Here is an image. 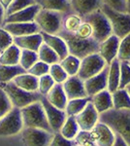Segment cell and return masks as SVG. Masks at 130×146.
Segmentation results:
<instances>
[{
    "label": "cell",
    "mask_w": 130,
    "mask_h": 146,
    "mask_svg": "<svg viewBox=\"0 0 130 146\" xmlns=\"http://www.w3.org/2000/svg\"><path fill=\"white\" fill-rule=\"evenodd\" d=\"M20 56V49L15 44L5 49L0 53V64L5 65H16L18 64Z\"/></svg>",
    "instance_id": "4316f807"
},
{
    "label": "cell",
    "mask_w": 130,
    "mask_h": 146,
    "mask_svg": "<svg viewBox=\"0 0 130 146\" xmlns=\"http://www.w3.org/2000/svg\"><path fill=\"white\" fill-rule=\"evenodd\" d=\"M125 90L127 91V93H128V94H129V96H130V84L126 87V88H125Z\"/></svg>",
    "instance_id": "f5cc1de1"
},
{
    "label": "cell",
    "mask_w": 130,
    "mask_h": 146,
    "mask_svg": "<svg viewBox=\"0 0 130 146\" xmlns=\"http://www.w3.org/2000/svg\"><path fill=\"white\" fill-rule=\"evenodd\" d=\"M20 133L25 146H49L53 136V133L37 128H23Z\"/></svg>",
    "instance_id": "30bf717a"
},
{
    "label": "cell",
    "mask_w": 130,
    "mask_h": 146,
    "mask_svg": "<svg viewBox=\"0 0 130 146\" xmlns=\"http://www.w3.org/2000/svg\"><path fill=\"white\" fill-rule=\"evenodd\" d=\"M102 4L115 11L127 13L126 0H102Z\"/></svg>",
    "instance_id": "bcb514c9"
},
{
    "label": "cell",
    "mask_w": 130,
    "mask_h": 146,
    "mask_svg": "<svg viewBox=\"0 0 130 146\" xmlns=\"http://www.w3.org/2000/svg\"><path fill=\"white\" fill-rule=\"evenodd\" d=\"M82 19L81 16L74 12H70L67 14H63L62 19V30L70 33H75L77 29L81 25Z\"/></svg>",
    "instance_id": "f1b7e54d"
},
{
    "label": "cell",
    "mask_w": 130,
    "mask_h": 146,
    "mask_svg": "<svg viewBox=\"0 0 130 146\" xmlns=\"http://www.w3.org/2000/svg\"><path fill=\"white\" fill-rule=\"evenodd\" d=\"M55 84L49 74L43 75L38 78V93L45 96L49 93V90L53 88V86Z\"/></svg>",
    "instance_id": "60d3db41"
},
{
    "label": "cell",
    "mask_w": 130,
    "mask_h": 146,
    "mask_svg": "<svg viewBox=\"0 0 130 146\" xmlns=\"http://www.w3.org/2000/svg\"><path fill=\"white\" fill-rule=\"evenodd\" d=\"M126 5H127V13L130 14V0H126Z\"/></svg>",
    "instance_id": "816d5d0a"
},
{
    "label": "cell",
    "mask_w": 130,
    "mask_h": 146,
    "mask_svg": "<svg viewBox=\"0 0 130 146\" xmlns=\"http://www.w3.org/2000/svg\"><path fill=\"white\" fill-rule=\"evenodd\" d=\"M40 6L37 3L33 5L24 8L22 10H20L16 13L10 14L8 16H5L4 19V23H31L34 22V19L36 17L37 13L40 10ZM3 23V25H4Z\"/></svg>",
    "instance_id": "e0dca14e"
},
{
    "label": "cell",
    "mask_w": 130,
    "mask_h": 146,
    "mask_svg": "<svg viewBox=\"0 0 130 146\" xmlns=\"http://www.w3.org/2000/svg\"><path fill=\"white\" fill-rule=\"evenodd\" d=\"M49 146H77V143L74 139L65 138L58 131V133H53V136L51 138V141Z\"/></svg>",
    "instance_id": "7bdbcfd3"
},
{
    "label": "cell",
    "mask_w": 130,
    "mask_h": 146,
    "mask_svg": "<svg viewBox=\"0 0 130 146\" xmlns=\"http://www.w3.org/2000/svg\"><path fill=\"white\" fill-rule=\"evenodd\" d=\"M114 109H130V96L125 89H117L112 93Z\"/></svg>",
    "instance_id": "f546056e"
},
{
    "label": "cell",
    "mask_w": 130,
    "mask_h": 146,
    "mask_svg": "<svg viewBox=\"0 0 130 146\" xmlns=\"http://www.w3.org/2000/svg\"><path fill=\"white\" fill-rule=\"evenodd\" d=\"M112 146H129V145L127 144L123 139H122L121 136L117 135H115V142Z\"/></svg>",
    "instance_id": "c3c4849f"
},
{
    "label": "cell",
    "mask_w": 130,
    "mask_h": 146,
    "mask_svg": "<svg viewBox=\"0 0 130 146\" xmlns=\"http://www.w3.org/2000/svg\"><path fill=\"white\" fill-rule=\"evenodd\" d=\"M96 146H112L115 142V135L106 124L97 122L93 129H91Z\"/></svg>",
    "instance_id": "9a60e30c"
},
{
    "label": "cell",
    "mask_w": 130,
    "mask_h": 146,
    "mask_svg": "<svg viewBox=\"0 0 130 146\" xmlns=\"http://www.w3.org/2000/svg\"><path fill=\"white\" fill-rule=\"evenodd\" d=\"M11 2H12V0H0V3H1V5L4 7V9H6Z\"/></svg>",
    "instance_id": "f907efd6"
},
{
    "label": "cell",
    "mask_w": 130,
    "mask_h": 146,
    "mask_svg": "<svg viewBox=\"0 0 130 146\" xmlns=\"http://www.w3.org/2000/svg\"><path fill=\"white\" fill-rule=\"evenodd\" d=\"M23 129L20 109L13 107L0 119V136H11L20 133Z\"/></svg>",
    "instance_id": "ba28073f"
},
{
    "label": "cell",
    "mask_w": 130,
    "mask_h": 146,
    "mask_svg": "<svg viewBox=\"0 0 130 146\" xmlns=\"http://www.w3.org/2000/svg\"><path fill=\"white\" fill-rule=\"evenodd\" d=\"M16 86L27 92H38V78L27 72L16 76L12 80Z\"/></svg>",
    "instance_id": "d4e9b609"
},
{
    "label": "cell",
    "mask_w": 130,
    "mask_h": 146,
    "mask_svg": "<svg viewBox=\"0 0 130 146\" xmlns=\"http://www.w3.org/2000/svg\"><path fill=\"white\" fill-rule=\"evenodd\" d=\"M129 63H130V62H129Z\"/></svg>",
    "instance_id": "11a10c76"
},
{
    "label": "cell",
    "mask_w": 130,
    "mask_h": 146,
    "mask_svg": "<svg viewBox=\"0 0 130 146\" xmlns=\"http://www.w3.org/2000/svg\"><path fill=\"white\" fill-rule=\"evenodd\" d=\"M14 44V37L3 27H0V53Z\"/></svg>",
    "instance_id": "f6af8a7d"
},
{
    "label": "cell",
    "mask_w": 130,
    "mask_h": 146,
    "mask_svg": "<svg viewBox=\"0 0 130 146\" xmlns=\"http://www.w3.org/2000/svg\"><path fill=\"white\" fill-rule=\"evenodd\" d=\"M20 114H22L23 128H37L49 133H53L48 123L41 101H36L20 108Z\"/></svg>",
    "instance_id": "3957f363"
},
{
    "label": "cell",
    "mask_w": 130,
    "mask_h": 146,
    "mask_svg": "<svg viewBox=\"0 0 130 146\" xmlns=\"http://www.w3.org/2000/svg\"><path fill=\"white\" fill-rule=\"evenodd\" d=\"M90 101L89 96L81 98H74V100H69L67 101V104L65 107V112L67 116H76L86 106L87 103Z\"/></svg>",
    "instance_id": "4dcf8cb0"
},
{
    "label": "cell",
    "mask_w": 130,
    "mask_h": 146,
    "mask_svg": "<svg viewBox=\"0 0 130 146\" xmlns=\"http://www.w3.org/2000/svg\"><path fill=\"white\" fill-rule=\"evenodd\" d=\"M45 96L49 102L54 107L61 110H65L68 98L62 88V84H54L53 88Z\"/></svg>",
    "instance_id": "7402d4cb"
},
{
    "label": "cell",
    "mask_w": 130,
    "mask_h": 146,
    "mask_svg": "<svg viewBox=\"0 0 130 146\" xmlns=\"http://www.w3.org/2000/svg\"><path fill=\"white\" fill-rule=\"evenodd\" d=\"M106 65L107 63L98 53L91 54L81 60L77 76L84 81L99 73Z\"/></svg>",
    "instance_id": "9c48e42d"
},
{
    "label": "cell",
    "mask_w": 130,
    "mask_h": 146,
    "mask_svg": "<svg viewBox=\"0 0 130 146\" xmlns=\"http://www.w3.org/2000/svg\"><path fill=\"white\" fill-rule=\"evenodd\" d=\"M63 14L59 12L40 9L34 22L40 28V32L48 34H57L62 29Z\"/></svg>",
    "instance_id": "52a82bcc"
},
{
    "label": "cell",
    "mask_w": 130,
    "mask_h": 146,
    "mask_svg": "<svg viewBox=\"0 0 130 146\" xmlns=\"http://www.w3.org/2000/svg\"><path fill=\"white\" fill-rule=\"evenodd\" d=\"M26 72L20 64L5 65L0 64V84L8 83L15 78L16 76Z\"/></svg>",
    "instance_id": "83f0119b"
},
{
    "label": "cell",
    "mask_w": 130,
    "mask_h": 146,
    "mask_svg": "<svg viewBox=\"0 0 130 146\" xmlns=\"http://www.w3.org/2000/svg\"><path fill=\"white\" fill-rule=\"evenodd\" d=\"M13 37L39 33L40 28L35 22L31 23H10L2 25Z\"/></svg>",
    "instance_id": "ac0fdd59"
},
{
    "label": "cell",
    "mask_w": 130,
    "mask_h": 146,
    "mask_svg": "<svg viewBox=\"0 0 130 146\" xmlns=\"http://www.w3.org/2000/svg\"><path fill=\"white\" fill-rule=\"evenodd\" d=\"M48 74L53 78L55 84H62L63 82L68 78L67 73H66L64 71V69L61 67L59 62L53 63V64L49 65Z\"/></svg>",
    "instance_id": "8d00e7d4"
},
{
    "label": "cell",
    "mask_w": 130,
    "mask_h": 146,
    "mask_svg": "<svg viewBox=\"0 0 130 146\" xmlns=\"http://www.w3.org/2000/svg\"><path fill=\"white\" fill-rule=\"evenodd\" d=\"M80 63H81V60L73 55H67L63 60L59 62V64L64 69V71L67 73L68 76L77 75Z\"/></svg>",
    "instance_id": "836d02e7"
},
{
    "label": "cell",
    "mask_w": 130,
    "mask_h": 146,
    "mask_svg": "<svg viewBox=\"0 0 130 146\" xmlns=\"http://www.w3.org/2000/svg\"><path fill=\"white\" fill-rule=\"evenodd\" d=\"M119 60L117 58L112 60L109 64L108 72V84L107 88L111 94L119 89Z\"/></svg>",
    "instance_id": "484cf974"
},
{
    "label": "cell",
    "mask_w": 130,
    "mask_h": 146,
    "mask_svg": "<svg viewBox=\"0 0 130 146\" xmlns=\"http://www.w3.org/2000/svg\"><path fill=\"white\" fill-rule=\"evenodd\" d=\"M117 58L119 62H130V33L119 40Z\"/></svg>",
    "instance_id": "d590c367"
},
{
    "label": "cell",
    "mask_w": 130,
    "mask_h": 146,
    "mask_svg": "<svg viewBox=\"0 0 130 146\" xmlns=\"http://www.w3.org/2000/svg\"><path fill=\"white\" fill-rule=\"evenodd\" d=\"M74 140L76 141L77 145L96 146L91 131H82V129H81L77 133V135L75 136Z\"/></svg>",
    "instance_id": "ab89813d"
},
{
    "label": "cell",
    "mask_w": 130,
    "mask_h": 146,
    "mask_svg": "<svg viewBox=\"0 0 130 146\" xmlns=\"http://www.w3.org/2000/svg\"><path fill=\"white\" fill-rule=\"evenodd\" d=\"M13 108L10 100L5 94V92L1 89L0 87V119L8 113Z\"/></svg>",
    "instance_id": "ee69618b"
},
{
    "label": "cell",
    "mask_w": 130,
    "mask_h": 146,
    "mask_svg": "<svg viewBox=\"0 0 130 146\" xmlns=\"http://www.w3.org/2000/svg\"><path fill=\"white\" fill-rule=\"evenodd\" d=\"M100 10L107 17L112 27L113 34L121 39L130 33V14L121 13L111 9L110 7L102 4Z\"/></svg>",
    "instance_id": "8992f818"
},
{
    "label": "cell",
    "mask_w": 130,
    "mask_h": 146,
    "mask_svg": "<svg viewBox=\"0 0 130 146\" xmlns=\"http://www.w3.org/2000/svg\"><path fill=\"white\" fill-rule=\"evenodd\" d=\"M90 101L98 114L106 112L113 108L112 94L108 90H103L90 98Z\"/></svg>",
    "instance_id": "603a6c76"
},
{
    "label": "cell",
    "mask_w": 130,
    "mask_h": 146,
    "mask_svg": "<svg viewBox=\"0 0 130 146\" xmlns=\"http://www.w3.org/2000/svg\"><path fill=\"white\" fill-rule=\"evenodd\" d=\"M0 87L5 92L13 107L20 108V109L26 105L31 104L33 102L40 101L43 96L38 92H27L22 90L18 86H16L12 81L8 82V83L0 84Z\"/></svg>",
    "instance_id": "277c9868"
},
{
    "label": "cell",
    "mask_w": 130,
    "mask_h": 146,
    "mask_svg": "<svg viewBox=\"0 0 130 146\" xmlns=\"http://www.w3.org/2000/svg\"><path fill=\"white\" fill-rule=\"evenodd\" d=\"M75 34H76V36H78L79 38H82V39L91 38L92 28L90 27V25H89L88 23L82 21L81 25H80L79 28L77 29V31L75 32Z\"/></svg>",
    "instance_id": "7dc6e473"
},
{
    "label": "cell",
    "mask_w": 130,
    "mask_h": 146,
    "mask_svg": "<svg viewBox=\"0 0 130 146\" xmlns=\"http://www.w3.org/2000/svg\"><path fill=\"white\" fill-rule=\"evenodd\" d=\"M62 88L68 100L87 96L84 81L80 79L77 75L68 76V78L62 83Z\"/></svg>",
    "instance_id": "5bb4252c"
},
{
    "label": "cell",
    "mask_w": 130,
    "mask_h": 146,
    "mask_svg": "<svg viewBox=\"0 0 130 146\" xmlns=\"http://www.w3.org/2000/svg\"><path fill=\"white\" fill-rule=\"evenodd\" d=\"M130 84V63L119 62V89H125Z\"/></svg>",
    "instance_id": "74e56055"
},
{
    "label": "cell",
    "mask_w": 130,
    "mask_h": 146,
    "mask_svg": "<svg viewBox=\"0 0 130 146\" xmlns=\"http://www.w3.org/2000/svg\"><path fill=\"white\" fill-rule=\"evenodd\" d=\"M35 2L44 10L59 12L61 14L73 12L71 9L70 0H35Z\"/></svg>",
    "instance_id": "cb8c5ba5"
},
{
    "label": "cell",
    "mask_w": 130,
    "mask_h": 146,
    "mask_svg": "<svg viewBox=\"0 0 130 146\" xmlns=\"http://www.w3.org/2000/svg\"><path fill=\"white\" fill-rule=\"evenodd\" d=\"M99 121L106 124L115 135L130 146V109H112L99 114Z\"/></svg>",
    "instance_id": "6da1fadb"
},
{
    "label": "cell",
    "mask_w": 130,
    "mask_h": 146,
    "mask_svg": "<svg viewBox=\"0 0 130 146\" xmlns=\"http://www.w3.org/2000/svg\"><path fill=\"white\" fill-rule=\"evenodd\" d=\"M119 38H117L115 35L112 34L103 42L99 43L98 54L103 58L106 63L109 65L114 58H117V51H119Z\"/></svg>",
    "instance_id": "2e32d148"
},
{
    "label": "cell",
    "mask_w": 130,
    "mask_h": 146,
    "mask_svg": "<svg viewBox=\"0 0 130 146\" xmlns=\"http://www.w3.org/2000/svg\"><path fill=\"white\" fill-rule=\"evenodd\" d=\"M42 43H43V38H42L41 32L24 35V36L14 37V44L16 47H18L20 50L37 52Z\"/></svg>",
    "instance_id": "44dd1931"
},
{
    "label": "cell",
    "mask_w": 130,
    "mask_h": 146,
    "mask_svg": "<svg viewBox=\"0 0 130 146\" xmlns=\"http://www.w3.org/2000/svg\"><path fill=\"white\" fill-rule=\"evenodd\" d=\"M71 9L81 17L88 15L100 9L102 0H70Z\"/></svg>",
    "instance_id": "d6986e66"
},
{
    "label": "cell",
    "mask_w": 130,
    "mask_h": 146,
    "mask_svg": "<svg viewBox=\"0 0 130 146\" xmlns=\"http://www.w3.org/2000/svg\"><path fill=\"white\" fill-rule=\"evenodd\" d=\"M41 35L44 43L47 44L51 49H53L56 53V55L58 56L59 62L63 60L67 55H69L64 40L60 36H58L57 34H48L45 32H41Z\"/></svg>",
    "instance_id": "ffe728a7"
},
{
    "label": "cell",
    "mask_w": 130,
    "mask_h": 146,
    "mask_svg": "<svg viewBox=\"0 0 130 146\" xmlns=\"http://www.w3.org/2000/svg\"><path fill=\"white\" fill-rule=\"evenodd\" d=\"M40 101H41L42 106L45 110L47 120H48V123L53 133H58L62 125L64 124L66 118H67L65 110L58 109V108L54 107L53 105H51L46 98V96H42Z\"/></svg>",
    "instance_id": "8fae6325"
},
{
    "label": "cell",
    "mask_w": 130,
    "mask_h": 146,
    "mask_svg": "<svg viewBox=\"0 0 130 146\" xmlns=\"http://www.w3.org/2000/svg\"><path fill=\"white\" fill-rule=\"evenodd\" d=\"M37 55H38L39 60H41V62L47 63L49 65L59 62V58L56 55L55 52L53 49L49 48L47 44H45L44 42L39 47L38 51H37Z\"/></svg>",
    "instance_id": "d6a6232c"
},
{
    "label": "cell",
    "mask_w": 130,
    "mask_h": 146,
    "mask_svg": "<svg viewBox=\"0 0 130 146\" xmlns=\"http://www.w3.org/2000/svg\"><path fill=\"white\" fill-rule=\"evenodd\" d=\"M82 19L84 22H86L90 25L92 28L91 37L98 43L103 42L104 40L113 34L110 22L100 9L84 16Z\"/></svg>",
    "instance_id": "5b68a950"
},
{
    "label": "cell",
    "mask_w": 130,
    "mask_h": 146,
    "mask_svg": "<svg viewBox=\"0 0 130 146\" xmlns=\"http://www.w3.org/2000/svg\"><path fill=\"white\" fill-rule=\"evenodd\" d=\"M108 72L109 65L107 64L100 72L84 81V89H86L87 96L91 98L99 92L106 90L108 84Z\"/></svg>",
    "instance_id": "7c38bea8"
},
{
    "label": "cell",
    "mask_w": 130,
    "mask_h": 146,
    "mask_svg": "<svg viewBox=\"0 0 130 146\" xmlns=\"http://www.w3.org/2000/svg\"><path fill=\"white\" fill-rule=\"evenodd\" d=\"M35 0H12V2L5 9V16H8L10 14L16 13V12L22 10L24 8L35 4Z\"/></svg>",
    "instance_id": "f35d334b"
},
{
    "label": "cell",
    "mask_w": 130,
    "mask_h": 146,
    "mask_svg": "<svg viewBox=\"0 0 130 146\" xmlns=\"http://www.w3.org/2000/svg\"><path fill=\"white\" fill-rule=\"evenodd\" d=\"M4 19H5V9L0 3V27H2L4 23Z\"/></svg>",
    "instance_id": "681fc988"
},
{
    "label": "cell",
    "mask_w": 130,
    "mask_h": 146,
    "mask_svg": "<svg viewBox=\"0 0 130 146\" xmlns=\"http://www.w3.org/2000/svg\"><path fill=\"white\" fill-rule=\"evenodd\" d=\"M79 131L80 128L77 124L75 116H67L64 124L61 127L59 133H61V135L64 136L67 139H74Z\"/></svg>",
    "instance_id": "1f68e13d"
},
{
    "label": "cell",
    "mask_w": 130,
    "mask_h": 146,
    "mask_svg": "<svg viewBox=\"0 0 130 146\" xmlns=\"http://www.w3.org/2000/svg\"><path fill=\"white\" fill-rule=\"evenodd\" d=\"M49 64H47V63L41 62V60H37V62H35L34 64H33L26 72L29 73V74L33 75V76L37 77V78H39V77L43 76V75L48 74V73H49Z\"/></svg>",
    "instance_id": "b9f144b4"
},
{
    "label": "cell",
    "mask_w": 130,
    "mask_h": 146,
    "mask_svg": "<svg viewBox=\"0 0 130 146\" xmlns=\"http://www.w3.org/2000/svg\"><path fill=\"white\" fill-rule=\"evenodd\" d=\"M57 35L64 40L69 55L77 56L80 60L91 54L98 53L99 43L92 37L87 39H82L76 36L75 33H70L62 29L58 32Z\"/></svg>",
    "instance_id": "7a4b0ae2"
},
{
    "label": "cell",
    "mask_w": 130,
    "mask_h": 146,
    "mask_svg": "<svg viewBox=\"0 0 130 146\" xmlns=\"http://www.w3.org/2000/svg\"><path fill=\"white\" fill-rule=\"evenodd\" d=\"M37 60H39L37 52L29 51V50H20L18 64H20L25 71H27Z\"/></svg>",
    "instance_id": "e575fe53"
},
{
    "label": "cell",
    "mask_w": 130,
    "mask_h": 146,
    "mask_svg": "<svg viewBox=\"0 0 130 146\" xmlns=\"http://www.w3.org/2000/svg\"><path fill=\"white\" fill-rule=\"evenodd\" d=\"M77 124L80 129L82 131H91L93 127L98 122L99 114L94 108L91 101H89L86 106L82 110L78 115L75 116Z\"/></svg>",
    "instance_id": "4fadbf2b"
},
{
    "label": "cell",
    "mask_w": 130,
    "mask_h": 146,
    "mask_svg": "<svg viewBox=\"0 0 130 146\" xmlns=\"http://www.w3.org/2000/svg\"><path fill=\"white\" fill-rule=\"evenodd\" d=\"M77 146H86V145H77Z\"/></svg>",
    "instance_id": "db71d44e"
}]
</instances>
